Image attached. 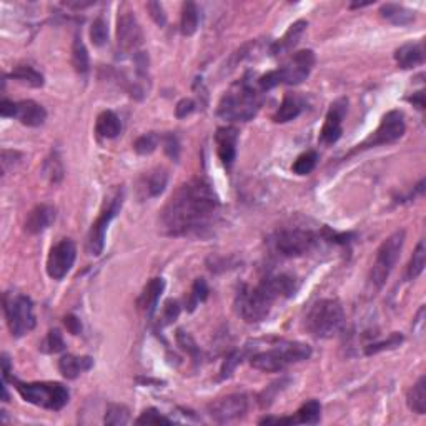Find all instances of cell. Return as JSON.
Segmentation results:
<instances>
[{
    "instance_id": "cell-9",
    "label": "cell",
    "mask_w": 426,
    "mask_h": 426,
    "mask_svg": "<svg viewBox=\"0 0 426 426\" xmlns=\"http://www.w3.org/2000/svg\"><path fill=\"white\" fill-rule=\"evenodd\" d=\"M3 313L12 337L20 338L35 328L34 303L26 295L6 293L3 297Z\"/></svg>"
},
{
    "instance_id": "cell-25",
    "label": "cell",
    "mask_w": 426,
    "mask_h": 426,
    "mask_svg": "<svg viewBox=\"0 0 426 426\" xmlns=\"http://www.w3.org/2000/svg\"><path fill=\"white\" fill-rule=\"evenodd\" d=\"M167 183H169V174H167L165 169H155L145 174L140 180V190L143 192V196L147 198H154V196H158L165 190Z\"/></svg>"
},
{
    "instance_id": "cell-48",
    "label": "cell",
    "mask_w": 426,
    "mask_h": 426,
    "mask_svg": "<svg viewBox=\"0 0 426 426\" xmlns=\"http://www.w3.org/2000/svg\"><path fill=\"white\" fill-rule=\"evenodd\" d=\"M147 9L150 12V17L154 19V22L158 27H165L167 24V14L163 10V6L160 2H149L147 3Z\"/></svg>"
},
{
    "instance_id": "cell-36",
    "label": "cell",
    "mask_w": 426,
    "mask_h": 426,
    "mask_svg": "<svg viewBox=\"0 0 426 426\" xmlns=\"http://www.w3.org/2000/svg\"><path fill=\"white\" fill-rule=\"evenodd\" d=\"M44 175L50 180L52 183H59L64 178V165L62 160L57 154H52L44 163Z\"/></svg>"
},
{
    "instance_id": "cell-54",
    "label": "cell",
    "mask_w": 426,
    "mask_h": 426,
    "mask_svg": "<svg viewBox=\"0 0 426 426\" xmlns=\"http://www.w3.org/2000/svg\"><path fill=\"white\" fill-rule=\"evenodd\" d=\"M9 373H10V360H9V356L3 353L2 355V378H3V383H7V380H9Z\"/></svg>"
},
{
    "instance_id": "cell-45",
    "label": "cell",
    "mask_w": 426,
    "mask_h": 426,
    "mask_svg": "<svg viewBox=\"0 0 426 426\" xmlns=\"http://www.w3.org/2000/svg\"><path fill=\"white\" fill-rule=\"evenodd\" d=\"M135 423H137V425H172V420H170V418L163 416L162 413L158 411V409L149 408L137 418V421H135Z\"/></svg>"
},
{
    "instance_id": "cell-18",
    "label": "cell",
    "mask_w": 426,
    "mask_h": 426,
    "mask_svg": "<svg viewBox=\"0 0 426 426\" xmlns=\"http://www.w3.org/2000/svg\"><path fill=\"white\" fill-rule=\"evenodd\" d=\"M216 154L222 160L223 167L232 169L237 158V143H239V130L235 127H220L215 133Z\"/></svg>"
},
{
    "instance_id": "cell-55",
    "label": "cell",
    "mask_w": 426,
    "mask_h": 426,
    "mask_svg": "<svg viewBox=\"0 0 426 426\" xmlns=\"http://www.w3.org/2000/svg\"><path fill=\"white\" fill-rule=\"evenodd\" d=\"M371 2H364V3H351V9H360V7H367V6H370Z\"/></svg>"
},
{
    "instance_id": "cell-20",
    "label": "cell",
    "mask_w": 426,
    "mask_h": 426,
    "mask_svg": "<svg viewBox=\"0 0 426 426\" xmlns=\"http://www.w3.org/2000/svg\"><path fill=\"white\" fill-rule=\"evenodd\" d=\"M163 290H165V280H163V278H160V277L151 278L149 284L145 285V288H143L140 297H138L137 306L149 318L154 317V313H155V310H157L160 297H162Z\"/></svg>"
},
{
    "instance_id": "cell-52",
    "label": "cell",
    "mask_w": 426,
    "mask_h": 426,
    "mask_svg": "<svg viewBox=\"0 0 426 426\" xmlns=\"http://www.w3.org/2000/svg\"><path fill=\"white\" fill-rule=\"evenodd\" d=\"M408 102H411V104L415 105L416 109L423 110L425 109V93H423V90H420V92L413 93V97H408Z\"/></svg>"
},
{
    "instance_id": "cell-41",
    "label": "cell",
    "mask_w": 426,
    "mask_h": 426,
    "mask_svg": "<svg viewBox=\"0 0 426 426\" xmlns=\"http://www.w3.org/2000/svg\"><path fill=\"white\" fill-rule=\"evenodd\" d=\"M158 142H160V137L157 133H154V132L145 133V135H142V137H138L137 140H135L133 150L137 151L138 155H150L151 151L157 150Z\"/></svg>"
},
{
    "instance_id": "cell-13",
    "label": "cell",
    "mask_w": 426,
    "mask_h": 426,
    "mask_svg": "<svg viewBox=\"0 0 426 426\" xmlns=\"http://www.w3.org/2000/svg\"><path fill=\"white\" fill-rule=\"evenodd\" d=\"M143 44V32L133 12L127 10L118 15L117 20V48L118 55H135Z\"/></svg>"
},
{
    "instance_id": "cell-44",
    "label": "cell",
    "mask_w": 426,
    "mask_h": 426,
    "mask_svg": "<svg viewBox=\"0 0 426 426\" xmlns=\"http://www.w3.org/2000/svg\"><path fill=\"white\" fill-rule=\"evenodd\" d=\"M243 356H245V351H232L230 355L227 356V360H225L223 364H222V370H220V378L222 380H227L230 378V376L233 375V371H235V368L239 367V364L243 362Z\"/></svg>"
},
{
    "instance_id": "cell-30",
    "label": "cell",
    "mask_w": 426,
    "mask_h": 426,
    "mask_svg": "<svg viewBox=\"0 0 426 426\" xmlns=\"http://www.w3.org/2000/svg\"><path fill=\"white\" fill-rule=\"evenodd\" d=\"M72 64H73V67H75L77 73H80V75H85V73H89V71H90L89 50H87V47H85L84 40H82V37L79 34H75V37H73Z\"/></svg>"
},
{
    "instance_id": "cell-22",
    "label": "cell",
    "mask_w": 426,
    "mask_h": 426,
    "mask_svg": "<svg viewBox=\"0 0 426 426\" xmlns=\"http://www.w3.org/2000/svg\"><path fill=\"white\" fill-rule=\"evenodd\" d=\"M306 109V100L298 93H285L284 102L278 106V110L273 115V122L275 124H286L297 118L303 110Z\"/></svg>"
},
{
    "instance_id": "cell-31",
    "label": "cell",
    "mask_w": 426,
    "mask_h": 426,
    "mask_svg": "<svg viewBox=\"0 0 426 426\" xmlns=\"http://www.w3.org/2000/svg\"><path fill=\"white\" fill-rule=\"evenodd\" d=\"M10 79L17 80L20 82V84L28 85V87H34V89L44 87V84H45L42 73H40L39 71H35V68L30 67V65H19V67H15L10 73Z\"/></svg>"
},
{
    "instance_id": "cell-38",
    "label": "cell",
    "mask_w": 426,
    "mask_h": 426,
    "mask_svg": "<svg viewBox=\"0 0 426 426\" xmlns=\"http://www.w3.org/2000/svg\"><path fill=\"white\" fill-rule=\"evenodd\" d=\"M105 425H127L130 421V411L124 405H109L105 413Z\"/></svg>"
},
{
    "instance_id": "cell-1",
    "label": "cell",
    "mask_w": 426,
    "mask_h": 426,
    "mask_svg": "<svg viewBox=\"0 0 426 426\" xmlns=\"http://www.w3.org/2000/svg\"><path fill=\"white\" fill-rule=\"evenodd\" d=\"M220 210L219 196L207 180L180 185L160 212V230L169 237L198 235L210 228Z\"/></svg>"
},
{
    "instance_id": "cell-7",
    "label": "cell",
    "mask_w": 426,
    "mask_h": 426,
    "mask_svg": "<svg viewBox=\"0 0 426 426\" xmlns=\"http://www.w3.org/2000/svg\"><path fill=\"white\" fill-rule=\"evenodd\" d=\"M15 385V390L22 396L27 403L35 405V407L50 409V411H60L71 400V393L67 387L62 383L53 382H34V383H22L19 380H12Z\"/></svg>"
},
{
    "instance_id": "cell-17",
    "label": "cell",
    "mask_w": 426,
    "mask_h": 426,
    "mask_svg": "<svg viewBox=\"0 0 426 426\" xmlns=\"http://www.w3.org/2000/svg\"><path fill=\"white\" fill-rule=\"evenodd\" d=\"M320 418H322V405L318 400H310L303 403L295 415L284 418L268 416L260 420V425H317Z\"/></svg>"
},
{
    "instance_id": "cell-12",
    "label": "cell",
    "mask_w": 426,
    "mask_h": 426,
    "mask_svg": "<svg viewBox=\"0 0 426 426\" xmlns=\"http://www.w3.org/2000/svg\"><path fill=\"white\" fill-rule=\"evenodd\" d=\"M405 130H407L405 115L400 112V110H391V112H388L387 115H383L378 129H376L375 132L362 143V145H358V149L356 150L373 149V147L388 145V143L400 140V138L405 135Z\"/></svg>"
},
{
    "instance_id": "cell-28",
    "label": "cell",
    "mask_w": 426,
    "mask_h": 426,
    "mask_svg": "<svg viewBox=\"0 0 426 426\" xmlns=\"http://www.w3.org/2000/svg\"><path fill=\"white\" fill-rule=\"evenodd\" d=\"M95 132L102 138H115L122 132L120 118L112 110H104L100 115L97 117Z\"/></svg>"
},
{
    "instance_id": "cell-21",
    "label": "cell",
    "mask_w": 426,
    "mask_h": 426,
    "mask_svg": "<svg viewBox=\"0 0 426 426\" xmlns=\"http://www.w3.org/2000/svg\"><path fill=\"white\" fill-rule=\"evenodd\" d=\"M20 124L27 127H40L47 120V112L40 104L34 100H22L15 105V117Z\"/></svg>"
},
{
    "instance_id": "cell-26",
    "label": "cell",
    "mask_w": 426,
    "mask_h": 426,
    "mask_svg": "<svg viewBox=\"0 0 426 426\" xmlns=\"http://www.w3.org/2000/svg\"><path fill=\"white\" fill-rule=\"evenodd\" d=\"M93 367V360L90 356L64 355L59 360V370L67 380H75L84 371H89Z\"/></svg>"
},
{
    "instance_id": "cell-16",
    "label": "cell",
    "mask_w": 426,
    "mask_h": 426,
    "mask_svg": "<svg viewBox=\"0 0 426 426\" xmlns=\"http://www.w3.org/2000/svg\"><path fill=\"white\" fill-rule=\"evenodd\" d=\"M348 110V100L346 98H338L331 104L328 113L325 117V124L322 127L320 132V143L322 145H333L340 140L343 133V120L346 117Z\"/></svg>"
},
{
    "instance_id": "cell-32",
    "label": "cell",
    "mask_w": 426,
    "mask_h": 426,
    "mask_svg": "<svg viewBox=\"0 0 426 426\" xmlns=\"http://www.w3.org/2000/svg\"><path fill=\"white\" fill-rule=\"evenodd\" d=\"M200 22V12L196 3L185 2L182 7V20H180V30L185 37L194 35L198 28Z\"/></svg>"
},
{
    "instance_id": "cell-53",
    "label": "cell",
    "mask_w": 426,
    "mask_h": 426,
    "mask_svg": "<svg viewBox=\"0 0 426 426\" xmlns=\"http://www.w3.org/2000/svg\"><path fill=\"white\" fill-rule=\"evenodd\" d=\"M64 6L67 7V9L82 10V9H87V7L95 6V2H64Z\"/></svg>"
},
{
    "instance_id": "cell-46",
    "label": "cell",
    "mask_w": 426,
    "mask_h": 426,
    "mask_svg": "<svg viewBox=\"0 0 426 426\" xmlns=\"http://www.w3.org/2000/svg\"><path fill=\"white\" fill-rule=\"evenodd\" d=\"M323 239L331 241V243L348 245L351 240L355 239V233H337V232H331L328 227H325L323 228Z\"/></svg>"
},
{
    "instance_id": "cell-10",
    "label": "cell",
    "mask_w": 426,
    "mask_h": 426,
    "mask_svg": "<svg viewBox=\"0 0 426 426\" xmlns=\"http://www.w3.org/2000/svg\"><path fill=\"white\" fill-rule=\"evenodd\" d=\"M318 235L311 230H302V228H286L273 235L272 247L280 257L298 258L310 253L317 247Z\"/></svg>"
},
{
    "instance_id": "cell-35",
    "label": "cell",
    "mask_w": 426,
    "mask_h": 426,
    "mask_svg": "<svg viewBox=\"0 0 426 426\" xmlns=\"http://www.w3.org/2000/svg\"><path fill=\"white\" fill-rule=\"evenodd\" d=\"M318 162V154L315 150H308L305 154H302L300 157L295 160L293 163V172L297 175H308L313 172L315 167H317Z\"/></svg>"
},
{
    "instance_id": "cell-33",
    "label": "cell",
    "mask_w": 426,
    "mask_h": 426,
    "mask_svg": "<svg viewBox=\"0 0 426 426\" xmlns=\"http://www.w3.org/2000/svg\"><path fill=\"white\" fill-rule=\"evenodd\" d=\"M426 263V247L425 240H420V243L416 245L415 252H413L411 260H409L408 268H407V280H416L418 277L423 273Z\"/></svg>"
},
{
    "instance_id": "cell-51",
    "label": "cell",
    "mask_w": 426,
    "mask_h": 426,
    "mask_svg": "<svg viewBox=\"0 0 426 426\" xmlns=\"http://www.w3.org/2000/svg\"><path fill=\"white\" fill-rule=\"evenodd\" d=\"M15 105L17 104H14V102H10V100H2V104H0V115L2 117H12L14 118L15 117Z\"/></svg>"
},
{
    "instance_id": "cell-50",
    "label": "cell",
    "mask_w": 426,
    "mask_h": 426,
    "mask_svg": "<svg viewBox=\"0 0 426 426\" xmlns=\"http://www.w3.org/2000/svg\"><path fill=\"white\" fill-rule=\"evenodd\" d=\"M65 326H67V330L71 331L72 335H79L82 331V323L80 320L77 317H73V315H67V317L64 318Z\"/></svg>"
},
{
    "instance_id": "cell-3",
    "label": "cell",
    "mask_w": 426,
    "mask_h": 426,
    "mask_svg": "<svg viewBox=\"0 0 426 426\" xmlns=\"http://www.w3.org/2000/svg\"><path fill=\"white\" fill-rule=\"evenodd\" d=\"M261 104H263V97L258 82L253 84L252 77L245 75L223 93L216 113L228 122H248L257 117Z\"/></svg>"
},
{
    "instance_id": "cell-24",
    "label": "cell",
    "mask_w": 426,
    "mask_h": 426,
    "mask_svg": "<svg viewBox=\"0 0 426 426\" xmlns=\"http://www.w3.org/2000/svg\"><path fill=\"white\" fill-rule=\"evenodd\" d=\"M306 27H308V22H305V20H297V22L292 24L288 30L285 32V35L272 45V50H270L272 55H285V53H288L293 47H297L302 35L305 34Z\"/></svg>"
},
{
    "instance_id": "cell-40",
    "label": "cell",
    "mask_w": 426,
    "mask_h": 426,
    "mask_svg": "<svg viewBox=\"0 0 426 426\" xmlns=\"http://www.w3.org/2000/svg\"><path fill=\"white\" fill-rule=\"evenodd\" d=\"M90 40L95 47H102L109 40V26H106L104 17H97L90 27Z\"/></svg>"
},
{
    "instance_id": "cell-2",
    "label": "cell",
    "mask_w": 426,
    "mask_h": 426,
    "mask_svg": "<svg viewBox=\"0 0 426 426\" xmlns=\"http://www.w3.org/2000/svg\"><path fill=\"white\" fill-rule=\"evenodd\" d=\"M295 292H297V281L290 275L263 278L258 285H245L237 293V311L247 323L263 322L278 300L293 297Z\"/></svg>"
},
{
    "instance_id": "cell-6",
    "label": "cell",
    "mask_w": 426,
    "mask_h": 426,
    "mask_svg": "<svg viewBox=\"0 0 426 426\" xmlns=\"http://www.w3.org/2000/svg\"><path fill=\"white\" fill-rule=\"evenodd\" d=\"M317 57H315L313 50H300L297 52L292 59L286 62L284 67L277 68V71H270L265 75L258 79V87L261 92L272 90L278 87V85H298L302 82L308 79V75L313 71Z\"/></svg>"
},
{
    "instance_id": "cell-39",
    "label": "cell",
    "mask_w": 426,
    "mask_h": 426,
    "mask_svg": "<svg viewBox=\"0 0 426 426\" xmlns=\"http://www.w3.org/2000/svg\"><path fill=\"white\" fill-rule=\"evenodd\" d=\"M40 350L45 351V353H60V351L65 350V342L60 330H50L45 337L44 343L40 345Z\"/></svg>"
},
{
    "instance_id": "cell-19",
    "label": "cell",
    "mask_w": 426,
    "mask_h": 426,
    "mask_svg": "<svg viewBox=\"0 0 426 426\" xmlns=\"http://www.w3.org/2000/svg\"><path fill=\"white\" fill-rule=\"evenodd\" d=\"M55 216H57L55 207L47 203L37 205L34 210L28 213L26 220V232L32 233V235H39V233L45 232L53 222H55Z\"/></svg>"
},
{
    "instance_id": "cell-23",
    "label": "cell",
    "mask_w": 426,
    "mask_h": 426,
    "mask_svg": "<svg viewBox=\"0 0 426 426\" xmlns=\"http://www.w3.org/2000/svg\"><path fill=\"white\" fill-rule=\"evenodd\" d=\"M395 60L401 68H415L425 64L423 42H411L401 45L395 50Z\"/></svg>"
},
{
    "instance_id": "cell-43",
    "label": "cell",
    "mask_w": 426,
    "mask_h": 426,
    "mask_svg": "<svg viewBox=\"0 0 426 426\" xmlns=\"http://www.w3.org/2000/svg\"><path fill=\"white\" fill-rule=\"evenodd\" d=\"M180 303L177 300H167L162 308V317H160V326H169L180 317Z\"/></svg>"
},
{
    "instance_id": "cell-49",
    "label": "cell",
    "mask_w": 426,
    "mask_h": 426,
    "mask_svg": "<svg viewBox=\"0 0 426 426\" xmlns=\"http://www.w3.org/2000/svg\"><path fill=\"white\" fill-rule=\"evenodd\" d=\"M194 110H195V102L192 100V98H182V100L177 104V106H175V115L178 118H185L187 115H190Z\"/></svg>"
},
{
    "instance_id": "cell-42",
    "label": "cell",
    "mask_w": 426,
    "mask_h": 426,
    "mask_svg": "<svg viewBox=\"0 0 426 426\" xmlns=\"http://www.w3.org/2000/svg\"><path fill=\"white\" fill-rule=\"evenodd\" d=\"M177 343L183 351H187V353L190 355V358L194 360L195 363L200 362V348L196 346L195 340L192 338L190 335L185 333L183 330H178L177 331Z\"/></svg>"
},
{
    "instance_id": "cell-4",
    "label": "cell",
    "mask_w": 426,
    "mask_h": 426,
    "mask_svg": "<svg viewBox=\"0 0 426 426\" xmlns=\"http://www.w3.org/2000/svg\"><path fill=\"white\" fill-rule=\"evenodd\" d=\"M311 356V348L306 343L300 342H286V340H280V342L272 345V348L263 351H258L250 358V364L252 368L260 371H281L286 367L293 363H300L308 360Z\"/></svg>"
},
{
    "instance_id": "cell-14",
    "label": "cell",
    "mask_w": 426,
    "mask_h": 426,
    "mask_svg": "<svg viewBox=\"0 0 426 426\" xmlns=\"http://www.w3.org/2000/svg\"><path fill=\"white\" fill-rule=\"evenodd\" d=\"M77 258V247L72 240L65 239L53 245L47 258V273L53 280H62L72 270Z\"/></svg>"
},
{
    "instance_id": "cell-11",
    "label": "cell",
    "mask_w": 426,
    "mask_h": 426,
    "mask_svg": "<svg viewBox=\"0 0 426 426\" xmlns=\"http://www.w3.org/2000/svg\"><path fill=\"white\" fill-rule=\"evenodd\" d=\"M124 188H118L113 194L112 198L105 203V207L102 208L100 215L97 216L95 222L90 227V232L87 235V253L89 255L98 257L104 252L105 247V235L109 230V225L113 219L118 215V212L122 210V205H124Z\"/></svg>"
},
{
    "instance_id": "cell-8",
    "label": "cell",
    "mask_w": 426,
    "mask_h": 426,
    "mask_svg": "<svg viewBox=\"0 0 426 426\" xmlns=\"http://www.w3.org/2000/svg\"><path fill=\"white\" fill-rule=\"evenodd\" d=\"M405 235H407L405 230H398L380 245L370 272V284L375 290H380L387 284L393 268L398 263V258L405 245Z\"/></svg>"
},
{
    "instance_id": "cell-34",
    "label": "cell",
    "mask_w": 426,
    "mask_h": 426,
    "mask_svg": "<svg viewBox=\"0 0 426 426\" xmlns=\"http://www.w3.org/2000/svg\"><path fill=\"white\" fill-rule=\"evenodd\" d=\"M208 293H210V290H208L207 281H205L203 278H196V280L194 281V286H192L190 297H188L187 310L194 311L200 303H203L205 300H207Z\"/></svg>"
},
{
    "instance_id": "cell-37",
    "label": "cell",
    "mask_w": 426,
    "mask_h": 426,
    "mask_svg": "<svg viewBox=\"0 0 426 426\" xmlns=\"http://www.w3.org/2000/svg\"><path fill=\"white\" fill-rule=\"evenodd\" d=\"M403 342H405L403 335L391 333L390 337H388L387 340H383V342H376V343H371V345H368L367 348H364V353L370 356V355H376L385 350H395V348H398Z\"/></svg>"
},
{
    "instance_id": "cell-5",
    "label": "cell",
    "mask_w": 426,
    "mask_h": 426,
    "mask_svg": "<svg viewBox=\"0 0 426 426\" xmlns=\"http://www.w3.org/2000/svg\"><path fill=\"white\" fill-rule=\"evenodd\" d=\"M345 326V310L333 298H323L311 306L305 318V328L315 338H331Z\"/></svg>"
},
{
    "instance_id": "cell-15",
    "label": "cell",
    "mask_w": 426,
    "mask_h": 426,
    "mask_svg": "<svg viewBox=\"0 0 426 426\" xmlns=\"http://www.w3.org/2000/svg\"><path fill=\"white\" fill-rule=\"evenodd\" d=\"M248 400L245 395H228L223 398L215 400L208 405V415L216 423H230L239 420L247 413Z\"/></svg>"
},
{
    "instance_id": "cell-27",
    "label": "cell",
    "mask_w": 426,
    "mask_h": 426,
    "mask_svg": "<svg viewBox=\"0 0 426 426\" xmlns=\"http://www.w3.org/2000/svg\"><path fill=\"white\" fill-rule=\"evenodd\" d=\"M380 14L385 20L393 24V26H409L415 22V12L400 6V3H383L380 7Z\"/></svg>"
},
{
    "instance_id": "cell-29",
    "label": "cell",
    "mask_w": 426,
    "mask_h": 426,
    "mask_svg": "<svg viewBox=\"0 0 426 426\" xmlns=\"http://www.w3.org/2000/svg\"><path fill=\"white\" fill-rule=\"evenodd\" d=\"M407 403L411 411L418 415L426 413V376H421L407 393Z\"/></svg>"
},
{
    "instance_id": "cell-47",
    "label": "cell",
    "mask_w": 426,
    "mask_h": 426,
    "mask_svg": "<svg viewBox=\"0 0 426 426\" xmlns=\"http://www.w3.org/2000/svg\"><path fill=\"white\" fill-rule=\"evenodd\" d=\"M163 149H165V154L169 155V157L172 160H178V155H180V143H178V138L177 135L174 133H167L165 137H163Z\"/></svg>"
}]
</instances>
